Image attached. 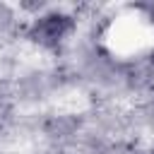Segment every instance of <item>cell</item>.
Wrapping results in <instances>:
<instances>
[{"label": "cell", "mask_w": 154, "mask_h": 154, "mask_svg": "<svg viewBox=\"0 0 154 154\" xmlns=\"http://www.w3.org/2000/svg\"><path fill=\"white\" fill-rule=\"evenodd\" d=\"M149 154H154V149H152V152H149Z\"/></svg>", "instance_id": "4"}, {"label": "cell", "mask_w": 154, "mask_h": 154, "mask_svg": "<svg viewBox=\"0 0 154 154\" xmlns=\"http://www.w3.org/2000/svg\"><path fill=\"white\" fill-rule=\"evenodd\" d=\"M75 29V19L72 14H65V12H46V14H38L31 26H29V38L43 48H55L60 46Z\"/></svg>", "instance_id": "1"}, {"label": "cell", "mask_w": 154, "mask_h": 154, "mask_svg": "<svg viewBox=\"0 0 154 154\" xmlns=\"http://www.w3.org/2000/svg\"><path fill=\"white\" fill-rule=\"evenodd\" d=\"M7 19H10V12H7V7H2V5H0V29L5 26V22H7Z\"/></svg>", "instance_id": "3"}, {"label": "cell", "mask_w": 154, "mask_h": 154, "mask_svg": "<svg viewBox=\"0 0 154 154\" xmlns=\"http://www.w3.org/2000/svg\"><path fill=\"white\" fill-rule=\"evenodd\" d=\"M79 128V120L72 116H51L46 123V132L53 137H67Z\"/></svg>", "instance_id": "2"}]
</instances>
